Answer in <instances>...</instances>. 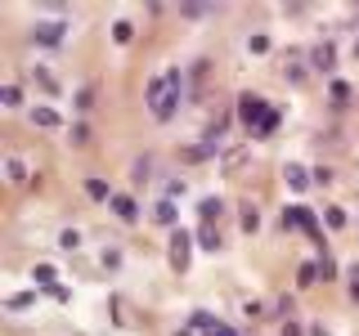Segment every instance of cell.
Segmentation results:
<instances>
[{
    "label": "cell",
    "mask_w": 359,
    "mask_h": 336,
    "mask_svg": "<svg viewBox=\"0 0 359 336\" xmlns=\"http://www.w3.org/2000/svg\"><path fill=\"white\" fill-rule=\"evenodd\" d=\"M180 90H184V81H180V72H162V76H157V81L149 85V112H153L157 121H171V117H175Z\"/></svg>",
    "instance_id": "cell-1"
},
{
    "label": "cell",
    "mask_w": 359,
    "mask_h": 336,
    "mask_svg": "<svg viewBox=\"0 0 359 336\" xmlns=\"http://www.w3.org/2000/svg\"><path fill=\"white\" fill-rule=\"evenodd\" d=\"M238 117H243V126L256 130V134H269V130L278 126V112H269L261 94H243L238 99Z\"/></svg>",
    "instance_id": "cell-2"
},
{
    "label": "cell",
    "mask_w": 359,
    "mask_h": 336,
    "mask_svg": "<svg viewBox=\"0 0 359 336\" xmlns=\"http://www.w3.org/2000/svg\"><path fill=\"white\" fill-rule=\"evenodd\" d=\"M189 251H194V238H189L184 229H175L171 233V246H166V260H171L175 274H184V269H189Z\"/></svg>",
    "instance_id": "cell-3"
},
{
    "label": "cell",
    "mask_w": 359,
    "mask_h": 336,
    "mask_svg": "<svg viewBox=\"0 0 359 336\" xmlns=\"http://www.w3.org/2000/svg\"><path fill=\"white\" fill-rule=\"evenodd\" d=\"M63 31H67L63 22H36V31H32V36H36L41 45H59V41H63Z\"/></svg>",
    "instance_id": "cell-4"
},
{
    "label": "cell",
    "mask_w": 359,
    "mask_h": 336,
    "mask_svg": "<svg viewBox=\"0 0 359 336\" xmlns=\"http://www.w3.org/2000/svg\"><path fill=\"white\" fill-rule=\"evenodd\" d=\"M283 220H287V224H297V229H306L310 238H319V224L310 220V211H306V206H292V211H287Z\"/></svg>",
    "instance_id": "cell-5"
},
{
    "label": "cell",
    "mask_w": 359,
    "mask_h": 336,
    "mask_svg": "<svg viewBox=\"0 0 359 336\" xmlns=\"http://www.w3.org/2000/svg\"><path fill=\"white\" fill-rule=\"evenodd\" d=\"M283 175H287V184H292V188H306V184H310V171H306V166H297V162H292Z\"/></svg>",
    "instance_id": "cell-6"
},
{
    "label": "cell",
    "mask_w": 359,
    "mask_h": 336,
    "mask_svg": "<svg viewBox=\"0 0 359 336\" xmlns=\"http://www.w3.org/2000/svg\"><path fill=\"white\" fill-rule=\"evenodd\" d=\"M332 59H337V54H332V45H319V50H314V67H323V72L332 67Z\"/></svg>",
    "instance_id": "cell-7"
},
{
    "label": "cell",
    "mask_w": 359,
    "mask_h": 336,
    "mask_svg": "<svg viewBox=\"0 0 359 336\" xmlns=\"http://www.w3.org/2000/svg\"><path fill=\"white\" fill-rule=\"evenodd\" d=\"M112 211H117L121 220H135V202L130 197H112Z\"/></svg>",
    "instance_id": "cell-8"
},
{
    "label": "cell",
    "mask_w": 359,
    "mask_h": 336,
    "mask_svg": "<svg viewBox=\"0 0 359 336\" xmlns=\"http://www.w3.org/2000/svg\"><path fill=\"white\" fill-rule=\"evenodd\" d=\"M198 238H202V246H207V251H216V246H220V233L211 229V224H202V233H198Z\"/></svg>",
    "instance_id": "cell-9"
},
{
    "label": "cell",
    "mask_w": 359,
    "mask_h": 336,
    "mask_svg": "<svg viewBox=\"0 0 359 336\" xmlns=\"http://www.w3.org/2000/svg\"><path fill=\"white\" fill-rule=\"evenodd\" d=\"M153 216H157V224H175V206H171V202H157Z\"/></svg>",
    "instance_id": "cell-10"
},
{
    "label": "cell",
    "mask_w": 359,
    "mask_h": 336,
    "mask_svg": "<svg viewBox=\"0 0 359 336\" xmlns=\"http://www.w3.org/2000/svg\"><path fill=\"white\" fill-rule=\"evenodd\" d=\"M198 211H202V220H207V224H211V220H216V216H220V202H216V197H207V202H202V206H198Z\"/></svg>",
    "instance_id": "cell-11"
},
{
    "label": "cell",
    "mask_w": 359,
    "mask_h": 336,
    "mask_svg": "<svg viewBox=\"0 0 359 336\" xmlns=\"http://www.w3.org/2000/svg\"><path fill=\"white\" fill-rule=\"evenodd\" d=\"M135 36V27H130V22H117V27H112V41H117V45H126Z\"/></svg>",
    "instance_id": "cell-12"
},
{
    "label": "cell",
    "mask_w": 359,
    "mask_h": 336,
    "mask_svg": "<svg viewBox=\"0 0 359 336\" xmlns=\"http://www.w3.org/2000/svg\"><path fill=\"white\" fill-rule=\"evenodd\" d=\"M5 171H9V179H14V184H18V179H27V171H22V162H18V157H9V162H5Z\"/></svg>",
    "instance_id": "cell-13"
},
{
    "label": "cell",
    "mask_w": 359,
    "mask_h": 336,
    "mask_svg": "<svg viewBox=\"0 0 359 336\" xmlns=\"http://www.w3.org/2000/svg\"><path fill=\"white\" fill-rule=\"evenodd\" d=\"M86 193H90V197H99V202H104V197H108V184H104V179H90V184H86Z\"/></svg>",
    "instance_id": "cell-14"
},
{
    "label": "cell",
    "mask_w": 359,
    "mask_h": 336,
    "mask_svg": "<svg viewBox=\"0 0 359 336\" xmlns=\"http://www.w3.org/2000/svg\"><path fill=\"white\" fill-rule=\"evenodd\" d=\"M287 76H292V81H301V76H306V72H301V54H287Z\"/></svg>",
    "instance_id": "cell-15"
},
{
    "label": "cell",
    "mask_w": 359,
    "mask_h": 336,
    "mask_svg": "<svg viewBox=\"0 0 359 336\" xmlns=\"http://www.w3.org/2000/svg\"><path fill=\"white\" fill-rule=\"evenodd\" d=\"M0 99H5V108H18V104H22V94H18V85H5V94H0Z\"/></svg>",
    "instance_id": "cell-16"
},
{
    "label": "cell",
    "mask_w": 359,
    "mask_h": 336,
    "mask_svg": "<svg viewBox=\"0 0 359 336\" xmlns=\"http://www.w3.org/2000/svg\"><path fill=\"white\" fill-rule=\"evenodd\" d=\"M36 126H59V117L50 108H36Z\"/></svg>",
    "instance_id": "cell-17"
},
{
    "label": "cell",
    "mask_w": 359,
    "mask_h": 336,
    "mask_svg": "<svg viewBox=\"0 0 359 336\" xmlns=\"http://www.w3.org/2000/svg\"><path fill=\"white\" fill-rule=\"evenodd\" d=\"M256 224H261V216H256V211L247 206V216H243V229H247V233H256Z\"/></svg>",
    "instance_id": "cell-18"
},
{
    "label": "cell",
    "mask_w": 359,
    "mask_h": 336,
    "mask_svg": "<svg viewBox=\"0 0 359 336\" xmlns=\"http://www.w3.org/2000/svg\"><path fill=\"white\" fill-rule=\"evenodd\" d=\"M328 224H332V229H341V224H346V216H341V206H332V211H328Z\"/></svg>",
    "instance_id": "cell-19"
},
{
    "label": "cell",
    "mask_w": 359,
    "mask_h": 336,
    "mask_svg": "<svg viewBox=\"0 0 359 336\" xmlns=\"http://www.w3.org/2000/svg\"><path fill=\"white\" fill-rule=\"evenodd\" d=\"M207 336H238L233 328H207Z\"/></svg>",
    "instance_id": "cell-20"
}]
</instances>
